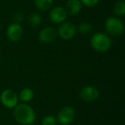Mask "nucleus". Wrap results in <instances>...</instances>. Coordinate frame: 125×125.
<instances>
[{"label": "nucleus", "instance_id": "nucleus-13", "mask_svg": "<svg viewBox=\"0 0 125 125\" xmlns=\"http://www.w3.org/2000/svg\"><path fill=\"white\" fill-rule=\"evenodd\" d=\"M42 21V16L40 13L33 12L28 17V24L33 28H37L40 26Z\"/></svg>", "mask_w": 125, "mask_h": 125}, {"label": "nucleus", "instance_id": "nucleus-10", "mask_svg": "<svg viewBox=\"0 0 125 125\" xmlns=\"http://www.w3.org/2000/svg\"><path fill=\"white\" fill-rule=\"evenodd\" d=\"M67 17V13L65 11L64 8L62 6H57L51 10L49 18L51 21L55 24H61L64 22Z\"/></svg>", "mask_w": 125, "mask_h": 125}, {"label": "nucleus", "instance_id": "nucleus-2", "mask_svg": "<svg viewBox=\"0 0 125 125\" xmlns=\"http://www.w3.org/2000/svg\"><path fill=\"white\" fill-rule=\"evenodd\" d=\"M90 45L96 52H105L111 47V40L106 33H97L92 36L90 40Z\"/></svg>", "mask_w": 125, "mask_h": 125}, {"label": "nucleus", "instance_id": "nucleus-18", "mask_svg": "<svg viewBox=\"0 0 125 125\" xmlns=\"http://www.w3.org/2000/svg\"><path fill=\"white\" fill-rule=\"evenodd\" d=\"M80 1L82 5H85L87 7H94L100 2V0H80Z\"/></svg>", "mask_w": 125, "mask_h": 125}, {"label": "nucleus", "instance_id": "nucleus-4", "mask_svg": "<svg viewBox=\"0 0 125 125\" xmlns=\"http://www.w3.org/2000/svg\"><path fill=\"white\" fill-rule=\"evenodd\" d=\"M0 101L4 106L9 109H14L18 104L19 98L15 91L11 89H5L0 96Z\"/></svg>", "mask_w": 125, "mask_h": 125}, {"label": "nucleus", "instance_id": "nucleus-7", "mask_svg": "<svg viewBox=\"0 0 125 125\" xmlns=\"http://www.w3.org/2000/svg\"><path fill=\"white\" fill-rule=\"evenodd\" d=\"M79 96L85 102H94L99 99V91L94 86H86L81 89Z\"/></svg>", "mask_w": 125, "mask_h": 125}, {"label": "nucleus", "instance_id": "nucleus-17", "mask_svg": "<svg viewBox=\"0 0 125 125\" xmlns=\"http://www.w3.org/2000/svg\"><path fill=\"white\" fill-rule=\"evenodd\" d=\"M57 118L52 115H47L42 120V125H57Z\"/></svg>", "mask_w": 125, "mask_h": 125}, {"label": "nucleus", "instance_id": "nucleus-15", "mask_svg": "<svg viewBox=\"0 0 125 125\" xmlns=\"http://www.w3.org/2000/svg\"><path fill=\"white\" fill-rule=\"evenodd\" d=\"M113 12L116 17L123 16L125 14V2L124 0H120L116 3L113 8Z\"/></svg>", "mask_w": 125, "mask_h": 125}, {"label": "nucleus", "instance_id": "nucleus-11", "mask_svg": "<svg viewBox=\"0 0 125 125\" xmlns=\"http://www.w3.org/2000/svg\"><path fill=\"white\" fill-rule=\"evenodd\" d=\"M82 4L80 0H67L64 8L65 11L67 13V16H77L82 10Z\"/></svg>", "mask_w": 125, "mask_h": 125}, {"label": "nucleus", "instance_id": "nucleus-6", "mask_svg": "<svg viewBox=\"0 0 125 125\" xmlns=\"http://www.w3.org/2000/svg\"><path fill=\"white\" fill-rule=\"evenodd\" d=\"M57 35H59L61 39L65 40H71L72 38L75 36L76 34V27L75 24L70 21L62 22L60 24L58 29H57Z\"/></svg>", "mask_w": 125, "mask_h": 125}, {"label": "nucleus", "instance_id": "nucleus-14", "mask_svg": "<svg viewBox=\"0 0 125 125\" xmlns=\"http://www.w3.org/2000/svg\"><path fill=\"white\" fill-rule=\"evenodd\" d=\"M36 8L40 11H46L52 8L53 0H34Z\"/></svg>", "mask_w": 125, "mask_h": 125}, {"label": "nucleus", "instance_id": "nucleus-19", "mask_svg": "<svg viewBox=\"0 0 125 125\" xmlns=\"http://www.w3.org/2000/svg\"><path fill=\"white\" fill-rule=\"evenodd\" d=\"M22 21H23V14L21 12L15 13L14 16H13V21H14V23H18V24H20Z\"/></svg>", "mask_w": 125, "mask_h": 125}, {"label": "nucleus", "instance_id": "nucleus-12", "mask_svg": "<svg viewBox=\"0 0 125 125\" xmlns=\"http://www.w3.org/2000/svg\"><path fill=\"white\" fill-rule=\"evenodd\" d=\"M33 96H34L33 91L31 88H29V87H25V88H23L20 92L18 98H19V99L22 103H28L30 102L33 99Z\"/></svg>", "mask_w": 125, "mask_h": 125}, {"label": "nucleus", "instance_id": "nucleus-9", "mask_svg": "<svg viewBox=\"0 0 125 125\" xmlns=\"http://www.w3.org/2000/svg\"><path fill=\"white\" fill-rule=\"evenodd\" d=\"M57 36V32L52 27H45L39 33V40L41 43L49 44L53 42Z\"/></svg>", "mask_w": 125, "mask_h": 125}, {"label": "nucleus", "instance_id": "nucleus-3", "mask_svg": "<svg viewBox=\"0 0 125 125\" xmlns=\"http://www.w3.org/2000/svg\"><path fill=\"white\" fill-rule=\"evenodd\" d=\"M104 29L110 36L119 37L123 33L124 25L118 17L111 16L104 21Z\"/></svg>", "mask_w": 125, "mask_h": 125}, {"label": "nucleus", "instance_id": "nucleus-8", "mask_svg": "<svg viewBox=\"0 0 125 125\" xmlns=\"http://www.w3.org/2000/svg\"><path fill=\"white\" fill-rule=\"evenodd\" d=\"M6 35H7V38L9 39V40H10L11 42H18L22 38V27L21 26V24L13 22L7 28Z\"/></svg>", "mask_w": 125, "mask_h": 125}, {"label": "nucleus", "instance_id": "nucleus-1", "mask_svg": "<svg viewBox=\"0 0 125 125\" xmlns=\"http://www.w3.org/2000/svg\"><path fill=\"white\" fill-rule=\"evenodd\" d=\"M14 118L21 125H32L36 119V115L33 109L26 103L18 104L14 108Z\"/></svg>", "mask_w": 125, "mask_h": 125}, {"label": "nucleus", "instance_id": "nucleus-5", "mask_svg": "<svg viewBox=\"0 0 125 125\" xmlns=\"http://www.w3.org/2000/svg\"><path fill=\"white\" fill-rule=\"evenodd\" d=\"M75 111L71 106H63L59 111L57 116V122L60 125H70L75 119Z\"/></svg>", "mask_w": 125, "mask_h": 125}, {"label": "nucleus", "instance_id": "nucleus-16", "mask_svg": "<svg viewBox=\"0 0 125 125\" xmlns=\"http://www.w3.org/2000/svg\"><path fill=\"white\" fill-rule=\"evenodd\" d=\"M76 30L82 34H87L92 30V25L88 22L83 21V22L79 24V26L76 28Z\"/></svg>", "mask_w": 125, "mask_h": 125}]
</instances>
